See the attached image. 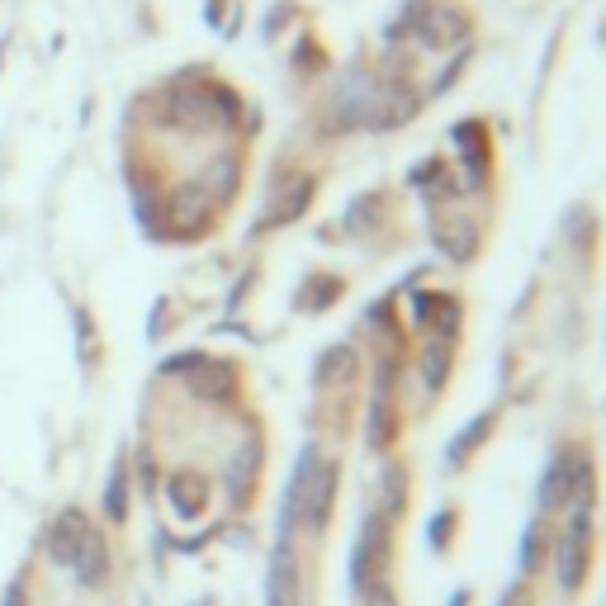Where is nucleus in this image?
I'll use <instances>...</instances> for the list:
<instances>
[{"label":"nucleus","instance_id":"nucleus-2","mask_svg":"<svg viewBox=\"0 0 606 606\" xmlns=\"http://www.w3.org/2000/svg\"><path fill=\"white\" fill-rule=\"evenodd\" d=\"M5 606H24V592L10 588V592H5Z\"/></svg>","mask_w":606,"mask_h":606},{"label":"nucleus","instance_id":"nucleus-1","mask_svg":"<svg viewBox=\"0 0 606 606\" xmlns=\"http://www.w3.org/2000/svg\"><path fill=\"white\" fill-rule=\"evenodd\" d=\"M90 535V526L81 521V512H67V517L53 521V531H48V554H53V564L62 569H72L76 564V550H81V540Z\"/></svg>","mask_w":606,"mask_h":606}]
</instances>
